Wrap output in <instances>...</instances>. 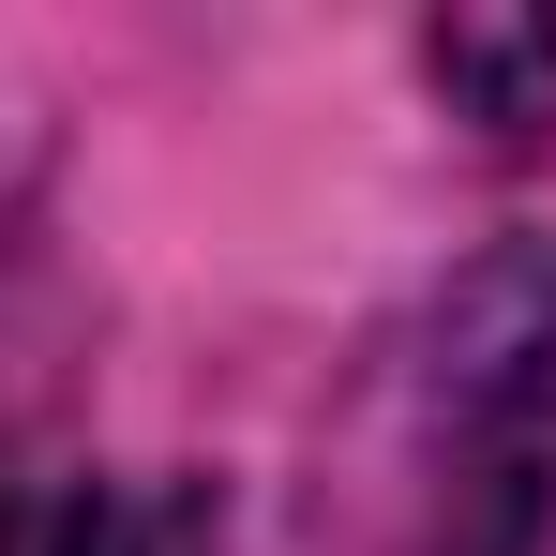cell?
Returning <instances> with one entry per match:
<instances>
[{
    "label": "cell",
    "instance_id": "obj_3",
    "mask_svg": "<svg viewBox=\"0 0 556 556\" xmlns=\"http://www.w3.org/2000/svg\"><path fill=\"white\" fill-rule=\"evenodd\" d=\"M421 61H437V91L481 136H542L556 121V15H452Z\"/></svg>",
    "mask_w": 556,
    "mask_h": 556
},
{
    "label": "cell",
    "instance_id": "obj_2",
    "mask_svg": "<svg viewBox=\"0 0 556 556\" xmlns=\"http://www.w3.org/2000/svg\"><path fill=\"white\" fill-rule=\"evenodd\" d=\"M0 556H226V496L195 466H61L0 496Z\"/></svg>",
    "mask_w": 556,
    "mask_h": 556
},
{
    "label": "cell",
    "instance_id": "obj_1",
    "mask_svg": "<svg viewBox=\"0 0 556 556\" xmlns=\"http://www.w3.org/2000/svg\"><path fill=\"white\" fill-rule=\"evenodd\" d=\"M556 511V241L511 226L421 286L316 437L301 556H542Z\"/></svg>",
    "mask_w": 556,
    "mask_h": 556
}]
</instances>
